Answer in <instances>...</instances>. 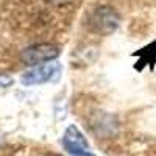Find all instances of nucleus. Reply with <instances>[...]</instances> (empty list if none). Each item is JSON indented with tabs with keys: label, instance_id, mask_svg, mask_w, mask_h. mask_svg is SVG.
<instances>
[{
	"label": "nucleus",
	"instance_id": "nucleus-3",
	"mask_svg": "<svg viewBox=\"0 0 156 156\" xmlns=\"http://www.w3.org/2000/svg\"><path fill=\"white\" fill-rule=\"evenodd\" d=\"M62 145L72 156H94L89 151V144L86 137L75 125H69L62 137Z\"/></svg>",
	"mask_w": 156,
	"mask_h": 156
},
{
	"label": "nucleus",
	"instance_id": "nucleus-5",
	"mask_svg": "<svg viewBox=\"0 0 156 156\" xmlns=\"http://www.w3.org/2000/svg\"><path fill=\"white\" fill-rule=\"evenodd\" d=\"M45 2L50 3V5H53V6H64V5L72 3L73 0H45Z\"/></svg>",
	"mask_w": 156,
	"mask_h": 156
},
{
	"label": "nucleus",
	"instance_id": "nucleus-2",
	"mask_svg": "<svg viewBox=\"0 0 156 156\" xmlns=\"http://www.w3.org/2000/svg\"><path fill=\"white\" fill-rule=\"evenodd\" d=\"M61 50L56 44H34L20 51V59L27 66H41L48 61H53L59 56Z\"/></svg>",
	"mask_w": 156,
	"mask_h": 156
},
{
	"label": "nucleus",
	"instance_id": "nucleus-7",
	"mask_svg": "<svg viewBox=\"0 0 156 156\" xmlns=\"http://www.w3.org/2000/svg\"><path fill=\"white\" fill-rule=\"evenodd\" d=\"M45 156H61V154H56V153H48V154H45Z\"/></svg>",
	"mask_w": 156,
	"mask_h": 156
},
{
	"label": "nucleus",
	"instance_id": "nucleus-4",
	"mask_svg": "<svg viewBox=\"0 0 156 156\" xmlns=\"http://www.w3.org/2000/svg\"><path fill=\"white\" fill-rule=\"evenodd\" d=\"M58 72H59V66L45 62V64H41V66H36L34 69H31L28 72H25L22 75V83L25 86L42 84V83L50 81Z\"/></svg>",
	"mask_w": 156,
	"mask_h": 156
},
{
	"label": "nucleus",
	"instance_id": "nucleus-6",
	"mask_svg": "<svg viewBox=\"0 0 156 156\" xmlns=\"http://www.w3.org/2000/svg\"><path fill=\"white\" fill-rule=\"evenodd\" d=\"M140 51H142V53H147V55H150V53H148V50H147V48H142ZM154 58H156V50H153V55H151V62L154 61Z\"/></svg>",
	"mask_w": 156,
	"mask_h": 156
},
{
	"label": "nucleus",
	"instance_id": "nucleus-1",
	"mask_svg": "<svg viewBox=\"0 0 156 156\" xmlns=\"http://www.w3.org/2000/svg\"><path fill=\"white\" fill-rule=\"evenodd\" d=\"M119 22H120V17L117 14V11L106 5L97 6L90 12V16L87 19L89 30L101 36L114 33L119 28Z\"/></svg>",
	"mask_w": 156,
	"mask_h": 156
}]
</instances>
